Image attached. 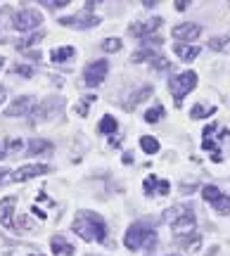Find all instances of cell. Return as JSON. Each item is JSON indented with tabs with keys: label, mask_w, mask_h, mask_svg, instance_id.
<instances>
[{
	"label": "cell",
	"mask_w": 230,
	"mask_h": 256,
	"mask_svg": "<svg viewBox=\"0 0 230 256\" xmlns=\"http://www.w3.org/2000/svg\"><path fill=\"white\" fill-rule=\"evenodd\" d=\"M74 232L86 242H104L107 240V226L100 214L92 211H78L74 218Z\"/></svg>",
	"instance_id": "6da1fadb"
},
{
	"label": "cell",
	"mask_w": 230,
	"mask_h": 256,
	"mask_svg": "<svg viewBox=\"0 0 230 256\" xmlns=\"http://www.w3.org/2000/svg\"><path fill=\"white\" fill-rule=\"evenodd\" d=\"M166 220L171 223V230L176 232V238H185V235L194 232V216L185 206H174L168 211Z\"/></svg>",
	"instance_id": "7a4b0ae2"
},
{
	"label": "cell",
	"mask_w": 230,
	"mask_h": 256,
	"mask_svg": "<svg viewBox=\"0 0 230 256\" xmlns=\"http://www.w3.org/2000/svg\"><path fill=\"white\" fill-rule=\"evenodd\" d=\"M194 86H197V74L194 72H183V74H178L176 78L168 81V90H171V95H174L176 107L183 104V98L192 90Z\"/></svg>",
	"instance_id": "3957f363"
},
{
	"label": "cell",
	"mask_w": 230,
	"mask_h": 256,
	"mask_svg": "<svg viewBox=\"0 0 230 256\" xmlns=\"http://www.w3.org/2000/svg\"><path fill=\"white\" fill-rule=\"evenodd\" d=\"M154 240V232L150 228H145V226H140V223H136V226H130L128 232H126V238H124V244L130 249V252H136V249H140L145 242H152Z\"/></svg>",
	"instance_id": "277c9868"
},
{
	"label": "cell",
	"mask_w": 230,
	"mask_h": 256,
	"mask_svg": "<svg viewBox=\"0 0 230 256\" xmlns=\"http://www.w3.org/2000/svg\"><path fill=\"white\" fill-rule=\"evenodd\" d=\"M216 128H218L216 124H212V126L204 128V142H202V145H204V150H209V152H212V159H214V162H221V159H223V152H221V147H218V142H223V140H226L230 133H228V128H223V133L216 138V136H214V133H216Z\"/></svg>",
	"instance_id": "5b68a950"
},
{
	"label": "cell",
	"mask_w": 230,
	"mask_h": 256,
	"mask_svg": "<svg viewBox=\"0 0 230 256\" xmlns=\"http://www.w3.org/2000/svg\"><path fill=\"white\" fill-rule=\"evenodd\" d=\"M202 197L204 202H209V204H214V209L218 211V214H228L230 211V197H226L216 185H204L202 188Z\"/></svg>",
	"instance_id": "8992f818"
},
{
	"label": "cell",
	"mask_w": 230,
	"mask_h": 256,
	"mask_svg": "<svg viewBox=\"0 0 230 256\" xmlns=\"http://www.w3.org/2000/svg\"><path fill=\"white\" fill-rule=\"evenodd\" d=\"M107 72H110V64L104 62V60H95L92 64H88L86 66V86H100L102 81H104V76H107Z\"/></svg>",
	"instance_id": "52a82bcc"
},
{
	"label": "cell",
	"mask_w": 230,
	"mask_h": 256,
	"mask_svg": "<svg viewBox=\"0 0 230 256\" xmlns=\"http://www.w3.org/2000/svg\"><path fill=\"white\" fill-rule=\"evenodd\" d=\"M50 171V166L46 164H28V166H22V168H17V171H12V176H10L8 180L10 183H24V180H28V178H34V176H43Z\"/></svg>",
	"instance_id": "ba28073f"
},
{
	"label": "cell",
	"mask_w": 230,
	"mask_h": 256,
	"mask_svg": "<svg viewBox=\"0 0 230 256\" xmlns=\"http://www.w3.org/2000/svg\"><path fill=\"white\" fill-rule=\"evenodd\" d=\"M40 14H38L36 10H22L19 14H14V28L17 31H31V28H36L40 24Z\"/></svg>",
	"instance_id": "9c48e42d"
},
{
	"label": "cell",
	"mask_w": 230,
	"mask_h": 256,
	"mask_svg": "<svg viewBox=\"0 0 230 256\" xmlns=\"http://www.w3.org/2000/svg\"><path fill=\"white\" fill-rule=\"evenodd\" d=\"M98 22L100 19L92 17L90 12H86L83 10L81 14H76V17H69V19H62V24H66V26H78V28H88V26H98Z\"/></svg>",
	"instance_id": "30bf717a"
},
{
	"label": "cell",
	"mask_w": 230,
	"mask_h": 256,
	"mask_svg": "<svg viewBox=\"0 0 230 256\" xmlns=\"http://www.w3.org/2000/svg\"><path fill=\"white\" fill-rule=\"evenodd\" d=\"M17 206V197H5V200H0V226H5V228H12L14 223H12V209Z\"/></svg>",
	"instance_id": "8fae6325"
},
{
	"label": "cell",
	"mask_w": 230,
	"mask_h": 256,
	"mask_svg": "<svg viewBox=\"0 0 230 256\" xmlns=\"http://www.w3.org/2000/svg\"><path fill=\"white\" fill-rule=\"evenodd\" d=\"M142 188H145L148 194H168V190H171L168 180H159L156 176H148L145 183H142Z\"/></svg>",
	"instance_id": "7c38bea8"
},
{
	"label": "cell",
	"mask_w": 230,
	"mask_h": 256,
	"mask_svg": "<svg viewBox=\"0 0 230 256\" xmlns=\"http://www.w3.org/2000/svg\"><path fill=\"white\" fill-rule=\"evenodd\" d=\"M200 34H202L200 24H180L174 28V38H178V40H194Z\"/></svg>",
	"instance_id": "4fadbf2b"
},
{
	"label": "cell",
	"mask_w": 230,
	"mask_h": 256,
	"mask_svg": "<svg viewBox=\"0 0 230 256\" xmlns=\"http://www.w3.org/2000/svg\"><path fill=\"white\" fill-rule=\"evenodd\" d=\"M34 104H36V100L34 98H19L14 104H10L8 107V116H22V114H26V112L34 110Z\"/></svg>",
	"instance_id": "5bb4252c"
},
{
	"label": "cell",
	"mask_w": 230,
	"mask_h": 256,
	"mask_svg": "<svg viewBox=\"0 0 230 256\" xmlns=\"http://www.w3.org/2000/svg\"><path fill=\"white\" fill-rule=\"evenodd\" d=\"M159 24H162V19H152V22H140V24H133L128 31L133 34V36H148V34H152V31H156V28H159Z\"/></svg>",
	"instance_id": "9a60e30c"
},
{
	"label": "cell",
	"mask_w": 230,
	"mask_h": 256,
	"mask_svg": "<svg viewBox=\"0 0 230 256\" xmlns=\"http://www.w3.org/2000/svg\"><path fill=\"white\" fill-rule=\"evenodd\" d=\"M50 244H52V252H55L57 256H72L76 252V249L72 247L69 242H64V238H60V235H55Z\"/></svg>",
	"instance_id": "2e32d148"
},
{
	"label": "cell",
	"mask_w": 230,
	"mask_h": 256,
	"mask_svg": "<svg viewBox=\"0 0 230 256\" xmlns=\"http://www.w3.org/2000/svg\"><path fill=\"white\" fill-rule=\"evenodd\" d=\"M176 55L180 57V60H185V62H190V60H194V57L200 55V48H192V46H183V43H176Z\"/></svg>",
	"instance_id": "e0dca14e"
},
{
	"label": "cell",
	"mask_w": 230,
	"mask_h": 256,
	"mask_svg": "<svg viewBox=\"0 0 230 256\" xmlns=\"http://www.w3.org/2000/svg\"><path fill=\"white\" fill-rule=\"evenodd\" d=\"M140 147H142V152H148V154L159 152V142H156V138H152V136L140 138Z\"/></svg>",
	"instance_id": "ac0fdd59"
},
{
	"label": "cell",
	"mask_w": 230,
	"mask_h": 256,
	"mask_svg": "<svg viewBox=\"0 0 230 256\" xmlns=\"http://www.w3.org/2000/svg\"><path fill=\"white\" fill-rule=\"evenodd\" d=\"M216 107H204V104H194L190 110V119H202V116H212Z\"/></svg>",
	"instance_id": "d6986e66"
},
{
	"label": "cell",
	"mask_w": 230,
	"mask_h": 256,
	"mask_svg": "<svg viewBox=\"0 0 230 256\" xmlns=\"http://www.w3.org/2000/svg\"><path fill=\"white\" fill-rule=\"evenodd\" d=\"M50 57H52V62H64L69 57H74V48L66 46V48H60V50H52Z\"/></svg>",
	"instance_id": "ffe728a7"
},
{
	"label": "cell",
	"mask_w": 230,
	"mask_h": 256,
	"mask_svg": "<svg viewBox=\"0 0 230 256\" xmlns=\"http://www.w3.org/2000/svg\"><path fill=\"white\" fill-rule=\"evenodd\" d=\"M52 145L46 142V140H34L31 145H28V154H40V152H50Z\"/></svg>",
	"instance_id": "44dd1931"
},
{
	"label": "cell",
	"mask_w": 230,
	"mask_h": 256,
	"mask_svg": "<svg viewBox=\"0 0 230 256\" xmlns=\"http://www.w3.org/2000/svg\"><path fill=\"white\" fill-rule=\"evenodd\" d=\"M164 116V107L162 104H156V107H152V110H148V114H145V121L148 124H156V121Z\"/></svg>",
	"instance_id": "7402d4cb"
},
{
	"label": "cell",
	"mask_w": 230,
	"mask_h": 256,
	"mask_svg": "<svg viewBox=\"0 0 230 256\" xmlns=\"http://www.w3.org/2000/svg\"><path fill=\"white\" fill-rule=\"evenodd\" d=\"M209 48L212 50H221V52H230V38H214Z\"/></svg>",
	"instance_id": "603a6c76"
},
{
	"label": "cell",
	"mask_w": 230,
	"mask_h": 256,
	"mask_svg": "<svg viewBox=\"0 0 230 256\" xmlns=\"http://www.w3.org/2000/svg\"><path fill=\"white\" fill-rule=\"evenodd\" d=\"M95 100H98L95 95H83V98H81V104L76 107V112H78L81 116H86V114H88V104H92Z\"/></svg>",
	"instance_id": "cb8c5ba5"
},
{
	"label": "cell",
	"mask_w": 230,
	"mask_h": 256,
	"mask_svg": "<svg viewBox=\"0 0 230 256\" xmlns=\"http://www.w3.org/2000/svg\"><path fill=\"white\" fill-rule=\"evenodd\" d=\"M102 50H104V52H119V50H121V40H119V38H107V40L102 43Z\"/></svg>",
	"instance_id": "d4e9b609"
},
{
	"label": "cell",
	"mask_w": 230,
	"mask_h": 256,
	"mask_svg": "<svg viewBox=\"0 0 230 256\" xmlns=\"http://www.w3.org/2000/svg\"><path fill=\"white\" fill-rule=\"evenodd\" d=\"M100 130H102V133H114V130H116V119L104 116V119L100 121Z\"/></svg>",
	"instance_id": "484cf974"
},
{
	"label": "cell",
	"mask_w": 230,
	"mask_h": 256,
	"mask_svg": "<svg viewBox=\"0 0 230 256\" xmlns=\"http://www.w3.org/2000/svg\"><path fill=\"white\" fill-rule=\"evenodd\" d=\"M40 38H43V34H34V36L24 38V40H22V43H19V48H22V50H26V48L36 46V43H38V40H40Z\"/></svg>",
	"instance_id": "4316f807"
},
{
	"label": "cell",
	"mask_w": 230,
	"mask_h": 256,
	"mask_svg": "<svg viewBox=\"0 0 230 256\" xmlns=\"http://www.w3.org/2000/svg\"><path fill=\"white\" fill-rule=\"evenodd\" d=\"M19 150H22V140H14V138H10L8 140V152H19Z\"/></svg>",
	"instance_id": "83f0119b"
},
{
	"label": "cell",
	"mask_w": 230,
	"mask_h": 256,
	"mask_svg": "<svg viewBox=\"0 0 230 256\" xmlns=\"http://www.w3.org/2000/svg\"><path fill=\"white\" fill-rule=\"evenodd\" d=\"M12 72L22 74V76H34V69H28V66H19V64H14V66H12Z\"/></svg>",
	"instance_id": "f1b7e54d"
},
{
	"label": "cell",
	"mask_w": 230,
	"mask_h": 256,
	"mask_svg": "<svg viewBox=\"0 0 230 256\" xmlns=\"http://www.w3.org/2000/svg\"><path fill=\"white\" fill-rule=\"evenodd\" d=\"M174 5H176V10H180V12H183V10L188 8V2H183V0H176Z\"/></svg>",
	"instance_id": "f546056e"
},
{
	"label": "cell",
	"mask_w": 230,
	"mask_h": 256,
	"mask_svg": "<svg viewBox=\"0 0 230 256\" xmlns=\"http://www.w3.org/2000/svg\"><path fill=\"white\" fill-rule=\"evenodd\" d=\"M2 100H5V90L0 88V104H2Z\"/></svg>",
	"instance_id": "4dcf8cb0"
},
{
	"label": "cell",
	"mask_w": 230,
	"mask_h": 256,
	"mask_svg": "<svg viewBox=\"0 0 230 256\" xmlns=\"http://www.w3.org/2000/svg\"><path fill=\"white\" fill-rule=\"evenodd\" d=\"M2 176H8V171H5V168H0V180H2Z\"/></svg>",
	"instance_id": "1f68e13d"
},
{
	"label": "cell",
	"mask_w": 230,
	"mask_h": 256,
	"mask_svg": "<svg viewBox=\"0 0 230 256\" xmlns=\"http://www.w3.org/2000/svg\"><path fill=\"white\" fill-rule=\"evenodd\" d=\"M2 156H5V150H2V147H0V159H2Z\"/></svg>",
	"instance_id": "d6a6232c"
},
{
	"label": "cell",
	"mask_w": 230,
	"mask_h": 256,
	"mask_svg": "<svg viewBox=\"0 0 230 256\" xmlns=\"http://www.w3.org/2000/svg\"><path fill=\"white\" fill-rule=\"evenodd\" d=\"M0 69H2V60H0Z\"/></svg>",
	"instance_id": "836d02e7"
},
{
	"label": "cell",
	"mask_w": 230,
	"mask_h": 256,
	"mask_svg": "<svg viewBox=\"0 0 230 256\" xmlns=\"http://www.w3.org/2000/svg\"><path fill=\"white\" fill-rule=\"evenodd\" d=\"M168 256H178V254H168Z\"/></svg>",
	"instance_id": "e575fe53"
}]
</instances>
